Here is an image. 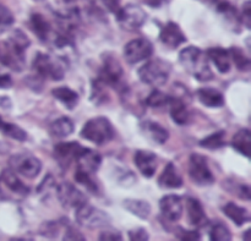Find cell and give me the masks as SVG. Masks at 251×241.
Wrapping results in <instances>:
<instances>
[{"instance_id": "603a6c76", "label": "cell", "mask_w": 251, "mask_h": 241, "mask_svg": "<svg viewBox=\"0 0 251 241\" xmlns=\"http://www.w3.org/2000/svg\"><path fill=\"white\" fill-rule=\"evenodd\" d=\"M158 185L162 189H179L183 185V179L173 163H168L158 178Z\"/></svg>"}, {"instance_id": "7bdbcfd3", "label": "cell", "mask_w": 251, "mask_h": 241, "mask_svg": "<svg viewBox=\"0 0 251 241\" xmlns=\"http://www.w3.org/2000/svg\"><path fill=\"white\" fill-rule=\"evenodd\" d=\"M103 6L112 14H117L120 9V0H100Z\"/></svg>"}, {"instance_id": "9c48e42d", "label": "cell", "mask_w": 251, "mask_h": 241, "mask_svg": "<svg viewBox=\"0 0 251 241\" xmlns=\"http://www.w3.org/2000/svg\"><path fill=\"white\" fill-rule=\"evenodd\" d=\"M123 77H124V71L119 61L112 54H105L98 80L105 86L119 88L120 86H123Z\"/></svg>"}, {"instance_id": "5bb4252c", "label": "cell", "mask_w": 251, "mask_h": 241, "mask_svg": "<svg viewBox=\"0 0 251 241\" xmlns=\"http://www.w3.org/2000/svg\"><path fill=\"white\" fill-rule=\"evenodd\" d=\"M134 162L140 173L146 178H152L156 173L157 166H158L156 153L150 151H137L135 153Z\"/></svg>"}, {"instance_id": "ac0fdd59", "label": "cell", "mask_w": 251, "mask_h": 241, "mask_svg": "<svg viewBox=\"0 0 251 241\" xmlns=\"http://www.w3.org/2000/svg\"><path fill=\"white\" fill-rule=\"evenodd\" d=\"M141 131L145 135V137L152 144L163 145L169 139V132L167 131L166 127L162 126L158 122L150 121V120L142 122Z\"/></svg>"}, {"instance_id": "8992f818", "label": "cell", "mask_w": 251, "mask_h": 241, "mask_svg": "<svg viewBox=\"0 0 251 241\" xmlns=\"http://www.w3.org/2000/svg\"><path fill=\"white\" fill-rule=\"evenodd\" d=\"M189 175L199 186H210L215 183V176L208 167L206 157L193 153L189 157Z\"/></svg>"}, {"instance_id": "ba28073f", "label": "cell", "mask_w": 251, "mask_h": 241, "mask_svg": "<svg viewBox=\"0 0 251 241\" xmlns=\"http://www.w3.org/2000/svg\"><path fill=\"white\" fill-rule=\"evenodd\" d=\"M115 15H117V20L122 28L126 29V31L139 29L140 27L144 26L147 19V15L144 9L135 4H127L124 7H120Z\"/></svg>"}, {"instance_id": "f1b7e54d", "label": "cell", "mask_w": 251, "mask_h": 241, "mask_svg": "<svg viewBox=\"0 0 251 241\" xmlns=\"http://www.w3.org/2000/svg\"><path fill=\"white\" fill-rule=\"evenodd\" d=\"M223 213L234 223L238 227H242L245 223L250 220L249 212L245 208L240 207V206L235 205V203L229 202L223 207Z\"/></svg>"}, {"instance_id": "9a60e30c", "label": "cell", "mask_w": 251, "mask_h": 241, "mask_svg": "<svg viewBox=\"0 0 251 241\" xmlns=\"http://www.w3.org/2000/svg\"><path fill=\"white\" fill-rule=\"evenodd\" d=\"M169 113L174 122L178 125H186L190 120V112L188 109V103H186L184 96H169Z\"/></svg>"}, {"instance_id": "1f68e13d", "label": "cell", "mask_w": 251, "mask_h": 241, "mask_svg": "<svg viewBox=\"0 0 251 241\" xmlns=\"http://www.w3.org/2000/svg\"><path fill=\"white\" fill-rule=\"evenodd\" d=\"M0 131L7 137H11L12 140H16L19 142H25L27 140V134L20 126L10 122L2 121L0 122Z\"/></svg>"}, {"instance_id": "b9f144b4", "label": "cell", "mask_w": 251, "mask_h": 241, "mask_svg": "<svg viewBox=\"0 0 251 241\" xmlns=\"http://www.w3.org/2000/svg\"><path fill=\"white\" fill-rule=\"evenodd\" d=\"M98 239L105 241H120L122 240V234H120L119 232H117V230L105 229L100 233Z\"/></svg>"}, {"instance_id": "681fc988", "label": "cell", "mask_w": 251, "mask_h": 241, "mask_svg": "<svg viewBox=\"0 0 251 241\" xmlns=\"http://www.w3.org/2000/svg\"><path fill=\"white\" fill-rule=\"evenodd\" d=\"M0 122H1V118H0Z\"/></svg>"}, {"instance_id": "e0dca14e", "label": "cell", "mask_w": 251, "mask_h": 241, "mask_svg": "<svg viewBox=\"0 0 251 241\" xmlns=\"http://www.w3.org/2000/svg\"><path fill=\"white\" fill-rule=\"evenodd\" d=\"M75 162L77 164L78 170L92 174L98 170L100 163H102V158H100V156L96 151H92V149L87 148V147H83L80 154L76 157Z\"/></svg>"}, {"instance_id": "f546056e", "label": "cell", "mask_w": 251, "mask_h": 241, "mask_svg": "<svg viewBox=\"0 0 251 241\" xmlns=\"http://www.w3.org/2000/svg\"><path fill=\"white\" fill-rule=\"evenodd\" d=\"M232 146L234 147L235 151L242 153L247 158L250 157L251 152V134L248 129H242L234 135L232 140Z\"/></svg>"}, {"instance_id": "bcb514c9", "label": "cell", "mask_w": 251, "mask_h": 241, "mask_svg": "<svg viewBox=\"0 0 251 241\" xmlns=\"http://www.w3.org/2000/svg\"><path fill=\"white\" fill-rule=\"evenodd\" d=\"M163 2H164V0H146V4L150 5V6H152V7L161 6Z\"/></svg>"}, {"instance_id": "c3c4849f", "label": "cell", "mask_w": 251, "mask_h": 241, "mask_svg": "<svg viewBox=\"0 0 251 241\" xmlns=\"http://www.w3.org/2000/svg\"><path fill=\"white\" fill-rule=\"evenodd\" d=\"M1 48H2V44H0V54H1Z\"/></svg>"}, {"instance_id": "7c38bea8", "label": "cell", "mask_w": 251, "mask_h": 241, "mask_svg": "<svg viewBox=\"0 0 251 241\" xmlns=\"http://www.w3.org/2000/svg\"><path fill=\"white\" fill-rule=\"evenodd\" d=\"M162 216L169 222H178L183 215V201L178 195H167L159 201Z\"/></svg>"}, {"instance_id": "2e32d148", "label": "cell", "mask_w": 251, "mask_h": 241, "mask_svg": "<svg viewBox=\"0 0 251 241\" xmlns=\"http://www.w3.org/2000/svg\"><path fill=\"white\" fill-rule=\"evenodd\" d=\"M83 146L78 142H60L54 147V156L61 166H69L82 151Z\"/></svg>"}, {"instance_id": "5b68a950", "label": "cell", "mask_w": 251, "mask_h": 241, "mask_svg": "<svg viewBox=\"0 0 251 241\" xmlns=\"http://www.w3.org/2000/svg\"><path fill=\"white\" fill-rule=\"evenodd\" d=\"M76 220L82 227L96 229V228H104L109 225L110 217L104 211L85 203L76 208Z\"/></svg>"}, {"instance_id": "74e56055", "label": "cell", "mask_w": 251, "mask_h": 241, "mask_svg": "<svg viewBox=\"0 0 251 241\" xmlns=\"http://www.w3.org/2000/svg\"><path fill=\"white\" fill-rule=\"evenodd\" d=\"M15 19L10 9H7L5 5L0 4V33L9 29L14 24Z\"/></svg>"}, {"instance_id": "6da1fadb", "label": "cell", "mask_w": 251, "mask_h": 241, "mask_svg": "<svg viewBox=\"0 0 251 241\" xmlns=\"http://www.w3.org/2000/svg\"><path fill=\"white\" fill-rule=\"evenodd\" d=\"M179 61L186 72L190 73L198 81L206 82L213 78L207 55L198 47L190 46L184 48L179 53Z\"/></svg>"}, {"instance_id": "484cf974", "label": "cell", "mask_w": 251, "mask_h": 241, "mask_svg": "<svg viewBox=\"0 0 251 241\" xmlns=\"http://www.w3.org/2000/svg\"><path fill=\"white\" fill-rule=\"evenodd\" d=\"M51 95H53V97L55 98L58 102H60L64 107L68 108L69 110H73L74 108L77 105L78 99H80L77 93L69 87L54 88V90L51 91Z\"/></svg>"}, {"instance_id": "e575fe53", "label": "cell", "mask_w": 251, "mask_h": 241, "mask_svg": "<svg viewBox=\"0 0 251 241\" xmlns=\"http://www.w3.org/2000/svg\"><path fill=\"white\" fill-rule=\"evenodd\" d=\"M210 239L212 241H229L232 240V233L223 223H216L211 227Z\"/></svg>"}, {"instance_id": "d4e9b609", "label": "cell", "mask_w": 251, "mask_h": 241, "mask_svg": "<svg viewBox=\"0 0 251 241\" xmlns=\"http://www.w3.org/2000/svg\"><path fill=\"white\" fill-rule=\"evenodd\" d=\"M198 97L200 102L208 108H220L225 104V96L216 88H200Z\"/></svg>"}, {"instance_id": "7402d4cb", "label": "cell", "mask_w": 251, "mask_h": 241, "mask_svg": "<svg viewBox=\"0 0 251 241\" xmlns=\"http://www.w3.org/2000/svg\"><path fill=\"white\" fill-rule=\"evenodd\" d=\"M29 27L33 33L41 39L42 42H48L53 34L50 24L47 21L46 17L41 14H32L29 17Z\"/></svg>"}, {"instance_id": "d6986e66", "label": "cell", "mask_w": 251, "mask_h": 241, "mask_svg": "<svg viewBox=\"0 0 251 241\" xmlns=\"http://www.w3.org/2000/svg\"><path fill=\"white\" fill-rule=\"evenodd\" d=\"M0 180H1L2 184H4L11 193H14L15 195H19L21 196V197H25V196L28 195V186L25 185V184L22 183L21 179L17 176V173H15L11 168L4 169V170L1 171Z\"/></svg>"}, {"instance_id": "ab89813d", "label": "cell", "mask_w": 251, "mask_h": 241, "mask_svg": "<svg viewBox=\"0 0 251 241\" xmlns=\"http://www.w3.org/2000/svg\"><path fill=\"white\" fill-rule=\"evenodd\" d=\"M176 238L184 241H198L200 240V234L196 230H186L179 228L178 232H176Z\"/></svg>"}, {"instance_id": "4dcf8cb0", "label": "cell", "mask_w": 251, "mask_h": 241, "mask_svg": "<svg viewBox=\"0 0 251 241\" xmlns=\"http://www.w3.org/2000/svg\"><path fill=\"white\" fill-rule=\"evenodd\" d=\"M74 132V122L70 118L61 117L56 119L55 121L51 122L50 125V134L53 136L64 139V137L70 136Z\"/></svg>"}, {"instance_id": "cb8c5ba5", "label": "cell", "mask_w": 251, "mask_h": 241, "mask_svg": "<svg viewBox=\"0 0 251 241\" xmlns=\"http://www.w3.org/2000/svg\"><path fill=\"white\" fill-rule=\"evenodd\" d=\"M216 10H217L218 14L230 24L232 29L239 28V26L242 24L240 15L238 14L237 9H235L232 4H229V2L226 1V0H220V1L216 4Z\"/></svg>"}, {"instance_id": "52a82bcc", "label": "cell", "mask_w": 251, "mask_h": 241, "mask_svg": "<svg viewBox=\"0 0 251 241\" xmlns=\"http://www.w3.org/2000/svg\"><path fill=\"white\" fill-rule=\"evenodd\" d=\"M10 168L26 178H36L42 170V163L36 156L28 152H21L11 156L9 161Z\"/></svg>"}, {"instance_id": "ee69618b", "label": "cell", "mask_w": 251, "mask_h": 241, "mask_svg": "<svg viewBox=\"0 0 251 241\" xmlns=\"http://www.w3.org/2000/svg\"><path fill=\"white\" fill-rule=\"evenodd\" d=\"M64 240H85V238L82 237V234L80 232H77L74 228L69 227L65 233V237H64Z\"/></svg>"}, {"instance_id": "f35d334b", "label": "cell", "mask_w": 251, "mask_h": 241, "mask_svg": "<svg viewBox=\"0 0 251 241\" xmlns=\"http://www.w3.org/2000/svg\"><path fill=\"white\" fill-rule=\"evenodd\" d=\"M240 21L247 28L251 27V1L247 0L242 6V14H240Z\"/></svg>"}, {"instance_id": "3957f363", "label": "cell", "mask_w": 251, "mask_h": 241, "mask_svg": "<svg viewBox=\"0 0 251 241\" xmlns=\"http://www.w3.org/2000/svg\"><path fill=\"white\" fill-rule=\"evenodd\" d=\"M172 66L168 61L162 59L147 61L139 70V77L146 85L152 87H159L167 82L171 75Z\"/></svg>"}, {"instance_id": "f6af8a7d", "label": "cell", "mask_w": 251, "mask_h": 241, "mask_svg": "<svg viewBox=\"0 0 251 241\" xmlns=\"http://www.w3.org/2000/svg\"><path fill=\"white\" fill-rule=\"evenodd\" d=\"M12 86V80L7 73H0V88H10Z\"/></svg>"}, {"instance_id": "836d02e7", "label": "cell", "mask_w": 251, "mask_h": 241, "mask_svg": "<svg viewBox=\"0 0 251 241\" xmlns=\"http://www.w3.org/2000/svg\"><path fill=\"white\" fill-rule=\"evenodd\" d=\"M225 131H217L200 141V146L206 149H218L226 145Z\"/></svg>"}, {"instance_id": "83f0119b", "label": "cell", "mask_w": 251, "mask_h": 241, "mask_svg": "<svg viewBox=\"0 0 251 241\" xmlns=\"http://www.w3.org/2000/svg\"><path fill=\"white\" fill-rule=\"evenodd\" d=\"M123 206L131 215L136 216L140 219H147L151 213V206L147 201L136 200V198H127L123 202Z\"/></svg>"}, {"instance_id": "44dd1931", "label": "cell", "mask_w": 251, "mask_h": 241, "mask_svg": "<svg viewBox=\"0 0 251 241\" xmlns=\"http://www.w3.org/2000/svg\"><path fill=\"white\" fill-rule=\"evenodd\" d=\"M186 208H188V219L191 225L201 228L207 224V216L200 201L194 197H189L186 201Z\"/></svg>"}, {"instance_id": "ffe728a7", "label": "cell", "mask_w": 251, "mask_h": 241, "mask_svg": "<svg viewBox=\"0 0 251 241\" xmlns=\"http://www.w3.org/2000/svg\"><path fill=\"white\" fill-rule=\"evenodd\" d=\"M206 55H207L208 60L215 64L216 69L221 73L229 72V70L232 69V59H230L229 50H227V49L221 48V47L210 48Z\"/></svg>"}, {"instance_id": "d590c367", "label": "cell", "mask_w": 251, "mask_h": 241, "mask_svg": "<svg viewBox=\"0 0 251 241\" xmlns=\"http://www.w3.org/2000/svg\"><path fill=\"white\" fill-rule=\"evenodd\" d=\"M169 102V96H167L166 93L161 92L158 90H153L150 93L149 97L146 98V104L150 105L152 108H162L168 105Z\"/></svg>"}, {"instance_id": "4316f807", "label": "cell", "mask_w": 251, "mask_h": 241, "mask_svg": "<svg viewBox=\"0 0 251 241\" xmlns=\"http://www.w3.org/2000/svg\"><path fill=\"white\" fill-rule=\"evenodd\" d=\"M6 46L9 47L11 50H14L15 53L19 54V55L25 56V50L29 47L31 42H29L28 37L26 36L24 31L21 29H14V32L11 33L10 38L7 39Z\"/></svg>"}, {"instance_id": "8fae6325", "label": "cell", "mask_w": 251, "mask_h": 241, "mask_svg": "<svg viewBox=\"0 0 251 241\" xmlns=\"http://www.w3.org/2000/svg\"><path fill=\"white\" fill-rule=\"evenodd\" d=\"M55 191L56 196H58V200L66 208H74V210H76L80 206L87 203L85 193H81L78 189H76L70 183H61L55 189Z\"/></svg>"}, {"instance_id": "7a4b0ae2", "label": "cell", "mask_w": 251, "mask_h": 241, "mask_svg": "<svg viewBox=\"0 0 251 241\" xmlns=\"http://www.w3.org/2000/svg\"><path fill=\"white\" fill-rule=\"evenodd\" d=\"M81 136L97 146H103L114 139V127L107 118H93L83 125Z\"/></svg>"}, {"instance_id": "277c9868", "label": "cell", "mask_w": 251, "mask_h": 241, "mask_svg": "<svg viewBox=\"0 0 251 241\" xmlns=\"http://www.w3.org/2000/svg\"><path fill=\"white\" fill-rule=\"evenodd\" d=\"M32 68L37 75L42 78H50L53 81H60L65 76V68L63 63L49 54L38 51L32 63Z\"/></svg>"}, {"instance_id": "7dc6e473", "label": "cell", "mask_w": 251, "mask_h": 241, "mask_svg": "<svg viewBox=\"0 0 251 241\" xmlns=\"http://www.w3.org/2000/svg\"><path fill=\"white\" fill-rule=\"evenodd\" d=\"M249 233H250V229H248L247 232H245V234H244V240H249Z\"/></svg>"}, {"instance_id": "8d00e7d4", "label": "cell", "mask_w": 251, "mask_h": 241, "mask_svg": "<svg viewBox=\"0 0 251 241\" xmlns=\"http://www.w3.org/2000/svg\"><path fill=\"white\" fill-rule=\"evenodd\" d=\"M75 180L77 181L78 184H81V185L85 186V188L87 189L90 193H98L97 184L92 180V178L90 176V174L86 173V171L78 170L77 169V170H76V174H75Z\"/></svg>"}, {"instance_id": "60d3db41", "label": "cell", "mask_w": 251, "mask_h": 241, "mask_svg": "<svg viewBox=\"0 0 251 241\" xmlns=\"http://www.w3.org/2000/svg\"><path fill=\"white\" fill-rule=\"evenodd\" d=\"M149 233L144 228H136L129 232V239L132 241H146L150 239Z\"/></svg>"}, {"instance_id": "d6a6232c", "label": "cell", "mask_w": 251, "mask_h": 241, "mask_svg": "<svg viewBox=\"0 0 251 241\" xmlns=\"http://www.w3.org/2000/svg\"><path fill=\"white\" fill-rule=\"evenodd\" d=\"M230 59H232V63L235 64L238 69L240 71H249L251 68V61L250 59L245 55V53L243 51V49L238 48V47H233L229 49Z\"/></svg>"}, {"instance_id": "4fadbf2b", "label": "cell", "mask_w": 251, "mask_h": 241, "mask_svg": "<svg viewBox=\"0 0 251 241\" xmlns=\"http://www.w3.org/2000/svg\"><path fill=\"white\" fill-rule=\"evenodd\" d=\"M159 39H161L162 43L164 44L168 48L174 49L178 48L180 44L185 43L186 37L183 33L181 28L179 27V24H176V22L169 21L164 24L163 27L159 31Z\"/></svg>"}, {"instance_id": "30bf717a", "label": "cell", "mask_w": 251, "mask_h": 241, "mask_svg": "<svg viewBox=\"0 0 251 241\" xmlns=\"http://www.w3.org/2000/svg\"><path fill=\"white\" fill-rule=\"evenodd\" d=\"M153 54V46L146 38H136L127 42L123 49L124 59L129 64H137L146 60Z\"/></svg>"}]
</instances>
